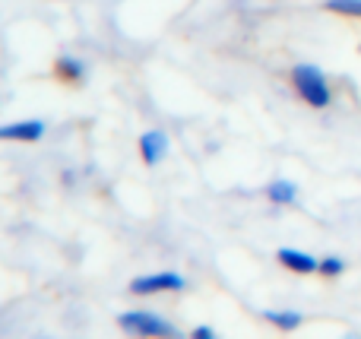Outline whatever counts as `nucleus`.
<instances>
[{"instance_id":"obj_1","label":"nucleus","mask_w":361,"mask_h":339,"mask_svg":"<svg viewBox=\"0 0 361 339\" xmlns=\"http://www.w3.org/2000/svg\"><path fill=\"white\" fill-rule=\"evenodd\" d=\"M292 86L301 95V101H307L311 108H330L333 101V89L326 82L324 70L314 63H295L292 67Z\"/></svg>"},{"instance_id":"obj_2","label":"nucleus","mask_w":361,"mask_h":339,"mask_svg":"<svg viewBox=\"0 0 361 339\" xmlns=\"http://www.w3.org/2000/svg\"><path fill=\"white\" fill-rule=\"evenodd\" d=\"M118 327L124 330V333L130 336H184V330L178 327V323L165 321L162 314H156V311H124V314L118 317Z\"/></svg>"},{"instance_id":"obj_3","label":"nucleus","mask_w":361,"mask_h":339,"mask_svg":"<svg viewBox=\"0 0 361 339\" xmlns=\"http://www.w3.org/2000/svg\"><path fill=\"white\" fill-rule=\"evenodd\" d=\"M187 289V279L175 270H165V273H146V276H137L130 283L133 295H162V292H180Z\"/></svg>"},{"instance_id":"obj_4","label":"nucleus","mask_w":361,"mask_h":339,"mask_svg":"<svg viewBox=\"0 0 361 339\" xmlns=\"http://www.w3.org/2000/svg\"><path fill=\"white\" fill-rule=\"evenodd\" d=\"M44 137V121H13V124L0 127V140L10 143H38Z\"/></svg>"},{"instance_id":"obj_5","label":"nucleus","mask_w":361,"mask_h":339,"mask_svg":"<svg viewBox=\"0 0 361 339\" xmlns=\"http://www.w3.org/2000/svg\"><path fill=\"white\" fill-rule=\"evenodd\" d=\"M276 260H279L286 270L301 273V276H311V273L320 270V260L317 257H311L307 251H295V247H282V251L276 254Z\"/></svg>"},{"instance_id":"obj_6","label":"nucleus","mask_w":361,"mask_h":339,"mask_svg":"<svg viewBox=\"0 0 361 339\" xmlns=\"http://www.w3.org/2000/svg\"><path fill=\"white\" fill-rule=\"evenodd\" d=\"M165 152H169V133L146 130L143 137H140V156H143L146 165H159L165 159Z\"/></svg>"},{"instance_id":"obj_7","label":"nucleus","mask_w":361,"mask_h":339,"mask_svg":"<svg viewBox=\"0 0 361 339\" xmlns=\"http://www.w3.org/2000/svg\"><path fill=\"white\" fill-rule=\"evenodd\" d=\"M54 73H57V80H63V82H82L86 80V63H82L80 57L61 54L54 61Z\"/></svg>"},{"instance_id":"obj_8","label":"nucleus","mask_w":361,"mask_h":339,"mask_svg":"<svg viewBox=\"0 0 361 339\" xmlns=\"http://www.w3.org/2000/svg\"><path fill=\"white\" fill-rule=\"evenodd\" d=\"M267 197L276 203V207H292V203L298 200V184L286 181V178H279V181H269L267 184Z\"/></svg>"},{"instance_id":"obj_9","label":"nucleus","mask_w":361,"mask_h":339,"mask_svg":"<svg viewBox=\"0 0 361 339\" xmlns=\"http://www.w3.org/2000/svg\"><path fill=\"white\" fill-rule=\"evenodd\" d=\"M263 317H267L273 327L286 330V333H292V330H298L301 323H305V317H301L298 311H263Z\"/></svg>"},{"instance_id":"obj_10","label":"nucleus","mask_w":361,"mask_h":339,"mask_svg":"<svg viewBox=\"0 0 361 339\" xmlns=\"http://www.w3.org/2000/svg\"><path fill=\"white\" fill-rule=\"evenodd\" d=\"M326 10L339 13V16H358L361 19V0H326Z\"/></svg>"},{"instance_id":"obj_11","label":"nucleus","mask_w":361,"mask_h":339,"mask_svg":"<svg viewBox=\"0 0 361 339\" xmlns=\"http://www.w3.org/2000/svg\"><path fill=\"white\" fill-rule=\"evenodd\" d=\"M320 276H326V279H336V276H343L345 273V260L343 257H324L320 260Z\"/></svg>"},{"instance_id":"obj_12","label":"nucleus","mask_w":361,"mask_h":339,"mask_svg":"<svg viewBox=\"0 0 361 339\" xmlns=\"http://www.w3.org/2000/svg\"><path fill=\"white\" fill-rule=\"evenodd\" d=\"M193 336H200V339H212V336H216V330H212V327H197V330H193Z\"/></svg>"}]
</instances>
